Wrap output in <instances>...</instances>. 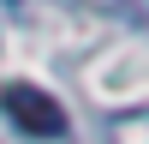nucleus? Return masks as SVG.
Returning <instances> with one entry per match:
<instances>
[{
    "instance_id": "nucleus-1",
    "label": "nucleus",
    "mask_w": 149,
    "mask_h": 144,
    "mask_svg": "<svg viewBox=\"0 0 149 144\" xmlns=\"http://www.w3.org/2000/svg\"><path fill=\"white\" fill-rule=\"evenodd\" d=\"M0 114L18 132H30V138H66V108L48 90H36V84H6L0 90Z\"/></svg>"
},
{
    "instance_id": "nucleus-2",
    "label": "nucleus",
    "mask_w": 149,
    "mask_h": 144,
    "mask_svg": "<svg viewBox=\"0 0 149 144\" xmlns=\"http://www.w3.org/2000/svg\"><path fill=\"white\" fill-rule=\"evenodd\" d=\"M107 144H149V102L143 108H119L107 120Z\"/></svg>"
},
{
    "instance_id": "nucleus-3",
    "label": "nucleus",
    "mask_w": 149,
    "mask_h": 144,
    "mask_svg": "<svg viewBox=\"0 0 149 144\" xmlns=\"http://www.w3.org/2000/svg\"><path fill=\"white\" fill-rule=\"evenodd\" d=\"M12 6H18V0H12Z\"/></svg>"
}]
</instances>
